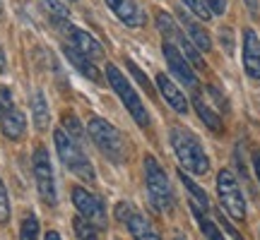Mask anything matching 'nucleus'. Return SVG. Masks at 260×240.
I'll use <instances>...</instances> for the list:
<instances>
[{"label":"nucleus","mask_w":260,"mask_h":240,"mask_svg":"<svg viewBox=\"0 0 260 240\" xmlns=\"http://www.w3.org/2000/svg\"><path fill=\"white\" fill-rule=\"evenodd\" d=\"M65 34L70 38V46H73L75 51H80L82 56H87L89 60L104 58V46L89 31H84V29H80V27H73V24H65Z\"/></svg>","instance_id":"obj_11"},{"label":"nucleus","mask_w":260,"mask_h":240,"mask_svg":"<svg viewBox=\"0 0 260 240\" xmlns=\"http://www.w3.org/2000/svg\"><path fill=\"white\" fill-rule=\"evenodd\" d=\"M205 3L212 15H224V10H226V0H205Z\"/></svg>","instance_id":"obj_32"},{"label":"nucleus","mask_w":260,"mask_h":240,"mask_svg":"<svg viewBox=\"0 0 260 240\" xmlns=\"http://www.w3.org/2000/svg\"><path fill=\"white\" fill-rule=\"evenodd\" d=\"M157 87H159V92H161V96L167 99L169 106H171L178 115H186L188 108H190V103H188L186 94L181 92V87H178V84L174 82L167 72H159L157 74Z\"/></svg>","instance_id":"obj_12"},{"label":"nucleus","mask_w":260,"mask_h":240,"mask_svg":"<svg viewBox=\"0 0 260 240\" xmlns=\"http://www.w3.org/2000/svg\"><path fill=\"white\" fill-rule=\"evenodd\" d=\"M44 240H63V238H60V235H58L56 231H48V233H46V238H44Z\"/></svg>","instance_id":"obj_37"},{"label":"nucleus","mask_w":260,"mask_h":240,"mask_svg":"<svg viewBox=\"0 0 260 240\" xmlns=\"http://www.w3.org/2000/svg\"><path fill=\"white\" fill-rule=\"evenodd\" d=\"M19 240H39V219L34 214H24V216H22Z\"/></svg>","instance_id":"obj_25"},{"label":"nucleus","mask_w":260,"mask_h":240,"mask_svg":"<svg viewBox=\"0 0 260 240\" xmlns=\"http://www.w3.org/2000/svg\"><path fill=\"white\" fill-rule=\"evenodd\" d=\"M125 226H128L130 235H133L135 240H161V235L157 233V228H154V226L149 223L147 216H142L140 212L133 214Z\"/></svg>","instance_id":"obj_17"},{"label":"nucleus","mask_w":260,"mask_h":240,"mask_svg":"<svg viewBox=\"0 0 260 240\" xmlns=\"http://www.w3.org/2000/svg\"><path fill=\"white\" fill-rule=\"evenodd\" d=\"M87 132H89L92 142L96 144V149H99L109 161L123 164V161L128 158V144H125L123 135L118 132V128H113L109 120L92 118L89 125H87Z\"/></svg>","instance_id":"obj_2"},{"label":"nucleus","mask_w":260,"mask_h":240,"mask_svg":"<svg viewBox=\"0 0 260 240\" xmlns=\"http://www.w3.org/2000/svg\"><path fill=\"white\" fill-rule=\"evenodd\" d=\"M243 70L251 79H260V38L253 29L243 31Z\"/></svg>","instance_id":"obj_13"},{"label":"nucleus","mask_w":260,"mask_h":240,"mask_svg":"<svg viewBox=\"0 0 260 240\" xmlns=\"http://www.w3.org/2000/svg\"><path fill=\"white\" fill-rule=\"evenodd\" d=\"M219 38H222V46L226 48V53L234 51V38H232V29H222L219 31Z\"/></svg>","instance_id":"obj_33"},{"label":"nucleus","mask_w":260,"mask_h":240,"mask_svg":"<svg viewBox=\"0 0 260 240\" xmlns=\"http://www.w3.org/2000/svg\"><path fill=\"white\" fill-rule=\"evenodd\" d=\"M157 27H159V31L164 34V41L174 44V46L188 58V63L193 65V67H205L203 58H200V51H198V48L190 44V38L176 27L174 17H169L167 12H157Z\"/></svg>","instance_id":"obj_8"},{"label":"nucleus","mask_w":260,"mask_h":240,"mask_svg":"<svg viewBox=\"0 0 260 240\" xmlns=\"http://www.w3.org/2000/svg\"><path fill=\"white\" fill-rule=\"evenodd\" d=\"M178 178H181V183L186 185L188 194H190V207H193V212H205L210 214V199H207V194L200 185H195L190 180V176H186V171H178Z\"/></svg>","instance_id":"obj_19"},{"label":"nucleus","mask_w":260,"mask_h":240,"mask_svg":"<svg viewBox=\"0 0 260 240\" xmlns=\"http://www.w3.org/2000/svg\"><path fill=\"white\" fill-rule=\"evenodd\" d=\"M171 149L176 154L178 164L186 168L188 173L193 176H205L210 171V158L205 154L200 139L195 137L193 132H188L183 128H174L171 130Z\"/></svg>","instance_id":"obj_1"},{"label":"nucleus","mask_w":260,"mask_h":240,"mask_svg":"<svg viewBox=\"0 0 260 240\" xmlns=\"http://www.w3.org/2000/svg\"><path fill=\"white\" fill-rule=\"evenodd\" d=\"M133 214H135V207H133L130 202H118L116 204V219H118L121 223H128V219L133 216Z\"/></svg>","instance_id":"obj_29"},{"label":"nucleus","mask_w":260,"mask_h":240,"mask_svg":"<svg viewBox=\"0 0 260 240\" xmlns=\"http://www.w3.org/2000/svg\"><path fill=\"white\" fill-rule=\"evenodd\" d=\"M73 231H75V240H99V228L92 221H87L84 216H75Z\"/></svg>","instance_id":"obj_23"},{"label":"nucleus","mask_w":260,"mask_h":240,"mask_svg":"<svg viewBox=\"0 0 260 240\" xmlns=\"http://www.w3.org/2000/svg\"><path fill=\"white\" fill-rule=\"evenodd\" d=\"M31 168H34V180H37L39 197L53 207L58 202L56 197V180H53V166H51V156H48L46 147H37L34 156H31Z\"/></svg>","instance_id":"obj_7"},{"label":"nucleus","mask_w":260,"mask_h":240,"mask_svg":"<svg viewBox=\"0 0 260 240\" xmlns=\"http://www.w3.org/2000/svg\"><path fill=\"white\" fill-rule=\"evenodd\" d=\"M106 79L111 84V89L116 92V96L121 99V103L128 108V113L133 115V120L138 123L140 128H147L149 125V115L145 111V106L140 101V96L135 94V89L130 87V82L125 79V74H121V70L116 65H106Z\"/></svg>","instance_id":"obj_5"},{"label":"nucleus","mask_w":260,"mask_h":240,"mask_svg":"<svg viewBox=\"0 0 260 240\" xmlns=\"http://www.w3.org/2000/svg\"><path fill=\"white\" fill-rule=\"evenodd\" d=\"M39 3H41V8H44V12L48 15L51 22H56L60 27H65L70 22V12H68V8L60 0H39Z\"/></svg>","instance_id":"obj_22"},{"label":"nucleus","mask_w":260,"mask_h":240,"mask_svg":"<svg viewBox=\"0 0 260 240\" xmlns=\"http://www.w3.org/2000/svg\"><path fill=\"white\" fill-rule=\"evenodd\" d=\"M128 70L133 72V77H135V79L142 84V89H147V94H149V89H152V87H149V82H147V77H145V72H142V70H140L135 63H128Z\"/></svg>","instance_id":"obj_30"},{"label":"nucleus","mask_w":260,"mask_h":240,"mask_svg":"<svg viewBox=\"0 0 260 240\" xmlns=\"http://www.w3.org/2000/svg\"><path fill=\"white\" fill-rule=\"evenodd\" d=\"M183 3H186V8L190 10L198 19H203V22L212 19V12H210V8H207V3H205V0H183Z\"/></svg>","instance_id":"obj_27"},{"label":"nucleus","mask_w":260,"mask_h":240,"mask_svg":"<svg viewBox=\"0 0 260 240\" xmlns=\"http://www.w3.org/2000/svg\"><path fill=\"white\" fill-rule=\"evenodd\" d=\"M161 53H164V58H167V65H169V70H171V74H176L186 87L195 89V87H198V77L193 74V67H190V63H188V58L183 56L174 44H169V41H164Z\"/></svg>","instance_id":"obj_10"},{"label":"nucleus","mask_w":260,"mask_h":240,"mask_svg":"<svg viewBox=\"0 0 260 240\" xmlns=\"http://www.w3.org/2000/svg\"><path fill=\"white\" fill-rule=\"evenodd\" d=\"M10 221V199H8V190L0 180V226H5Z\"/></svg>","instance_id":"obj_28"},{"label":"nucleus","mask_w":260,"mask_h":240,"mask_svg":"<svg viewBox=\"0 0 260 240\" xmlns=\"http://www.w3.org/2000/svg\"><path fill=\"white\" fill-rule=\"evenodd\" d=\"M217 194H219V202H222V209L232 219L236 221H243L246 219V199H243V190L236 176H234L229 168H222L217 173Z\"/></svg>","instance_id":"obj_6"},{"label":"nucleus","mask_w":260,"mask_h":240,"mask_svg":"<svg viewBox=\"0 0 260 240\" xmlns=\"http://www.w3.org/2000/svg\"><path fill=\"white\" fill-rule=\"evenodd\" d=\"M145 180H147V192L152 204L164 214L174 212V207H176L174 190H171V183H169L164 168L159 166V161L154 156H145Z\"/></svg>","instance_id":"obj_4"},{"label":"nucleus","mask_w":260,"mask_h":240,"mask_svg":"<svg viewBox=\"0 0 260 240\" xmlns=\"http://www.w3.org/2000/svg\"><path fill=\"white\" fill-rule=\"evenodd\" d=\"M73 204L77 209V214L84 216L87 221H92L96 228L106 226V209H104L102 199L96 194H92L89 190H84V187L77 185V187H73Z\"/></svg>","instance_id":"obj_9"},{"label":"nucleus","mask_w":260,"mask_h":240,"mask_svg":"<svg viewBox=\"0 0 260 240\" xmlns=\"http://www.w3.org/2000/svg\"><path fill=\"white\" fill-rule=\"evenodd\" d=\"M53 142H56V151H58V156H60V161H63V166L70 173H75L77 178L92 183L94 178H96V173H94L92 161L87 158V154L80 147V142H75L63 128H58L53 132Z\"/></svg>","instance_id":"obj_3"},{"label":"nucleus","mask_w":260,"mask_h":240,"mask_svg":"<svg viewBox=\"0 0 260 240\" xmlns=\"http://www.w3.org/2000/svg\"><path fill=\"white\" fill-rule=\"evenodd\" d=\"M0 12H3V3H0Z\"/></svg>","instance_id":"obj_40"},{"label":"nucleus","mask_w":260,"mask_h":240,"mask_svg":"<svg viewBox=\"0 0 260 240\" xmlns=\"http://www.w3.org/2000/svg\"><path fill=\"white\" fill-rule=\"evenodd\" d=\"M0 130H3V135L8 139H22L24 132H27V118H24V113L17 111L15 106L8 108V111L0 115Z\"/></svg>","instance_id":"obj_15"},{"label":"nucleus","mask_w":260,"mask_h":240,"mask_svg":"<svg viewBox=\"0 0 260 240\" xmlns=\"http://www.w3.org/2000/svg\"><path fill=\"white\" fill-rule=\"evenodd\" d=\"M178 17H181V24L186 27L188 36H190V44H193L200 53H210V51H212V38H210V34H207L198 22H193V17L186 15V12H178Z\"/></svg>","instance_id":"obj_16"},{"label":"nucleus","mask_w":260,"mask_h":240,"mask_svg":"<svg viewBox=\"0 0 260 240\" xmlns=\"http://www.w3.org/2000/svg\"><path fill=\"white\" fill-rule=\"evenodd\" d=\"M193 214H195V219H198V223H200V231H203L205 238L207 240H224L219 226L210 219V214H205V212H193Z\"/></svg>","instance_id":"obj_24"},{"label":"nucleus","mask_w":260,"mask_h":240,"mask_svg":"<svg viewBox=\"0 0 260 240\" xmlns=\"http://www.w3.org/2000/svg\"><path fill=\"white\" fill-rule=\"evenodd\" d=\"M246 8L251 10L253 15H258V0H246Z\"/></svg>","instance_id":"obj_36"},{"label":"nucleus","mask_w":260,"mask_h":240,"mask_svg":"<svg viewBox=\"0 0 260 240\" xmlns=\"http://www.w3.org/2000/svg\"><path fill=\"white\" fill-rule=\"evenodd\" d=\"M63 130L75 139V142H82L84 139V130H82V125H80V120L75 118L73 113H65L63 115Z\"/></svg>","instance_id":"obj_26"},{"label":"nucleus","mask_w":260,"mask_h":240,"mask_svg":"<svg viewBox=\"0 0 260 240\" xmlns=\"http://www.w3.org/2000/svg\"><path fill=\"white\" fill-rule=\"evenodd\" d=\"M174 240H188V238L183 235V231H174Z\"/></svg>","instance_id":"obj_39"},{"label":"nucleus","mask_w":260,"mask_h":240,"mask_svg":"<svg viewBox=\"0 0 260 240\" xmlns=\"http://www.w3.org/2000/svg\"><path fill=\"white\" fill-rule=\"evenodd\" d=\"M207 92H210V96H212L214 101H217V106H219V111H226V101H224L222 92H219L217 87H207Z\"/></svg>","instance_id":"obj_34"},{"label":"nucleus","mask_w":260,"mask_h":240,"mask_svg":"<svg viewBox=\"0 0 260 240\" xmlns=\"http://www.w3.org/2000/svg\"><path fill=\"white\" fill-rule=\"evenodd\" d=\"M253 166H255V176L260 180V151H255V156H253Z\"/></svg>","instance_id":"obj_35"},{"label":"nucleus","mask_w":260,"mask_h":240,"mask_svg":"<svg viewBox=\"0 0 260 240\" xmlns=\"http://www.w3.org/2000/svg\"><path fill=\"white\" fill-rule=\"evenodd\" d=\"M5 70V53H3V46H0V72Z\"/></svg>","instance_id":"obj_38"},{"label":"nucleus","mask_w":260,"mask_h":240,"mask_svg":"<svg viewBox=\"0 0 260 240\" xmlns=\"http://www.w3.org/2000/svg\"><path fill=\"white\" fill-rule=\"evenodd\" d=\"M63 53H65V58L75 65V70H77V72H82L84 77H87V79H92V82H102V74H99V70H96V65H94L87 56H82L80 51H75L73 46H65Z\"/></svg>","instance_id":"obj_18"},{"label":"nucleus","mask_w":260,"mask_h":240,"mask_svg":"<svg viewBox=\"0 0 260 240\" xmlns=\"http://www.w3.org/2000/svg\"><path fill=\"white\" fill-rule=\"evenodd\" d=\"M8 108H12V94H10L8 87H0V115Z\"/></svg>","instance_id":"obj_31"},{"label":"nucleus","mask_w":260,"mask_h":240,"mask_svg":"<svg viewBox=\"0 0 260 240\" xmlns=\"http://www.w3.org/2000/svg\"><path fill=\"white\" fill-rule=\"evenodd\" d=\"M104 3L109 5V10L123 24H128V27H142L145 24V12L138 5V0H104Z\"/></svg>","instance_id":"obj_14"},{"label":"nucleus","mask_w":260,"mask_h":240,"mask_svg":"<svg viewBox=\"0 0 260 240\" xmlns=\"http://www.w3.org/2000/svg\"><path fill=\"white\" fill-rule=\"evenodd\" d=\"M193 106H195V113H198V118L205 123V128L212 130V132H222L224 125H222V118H219V113H214L207 103L203 101V96H195L193 99Z\"/></svg>","instance_id":"obj_20"},{"label":"nucleus","mask_w":260,"mask_h":240,"mask_svg":"<svg viewBox=\"0 0 260 240\" xmlns=\"http://www.w3.org/2000/svg\"><path fill=\"white\" fill-rule=\"evenodd\" d=\"M31 115H34V125H37V130H44L48 128V123H51V113H48V103L46 99H44V94L37 92L34 96H31Z\"/></svg>","instance_id":"obj_21"}]
</instances>
